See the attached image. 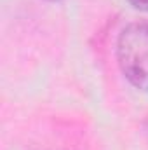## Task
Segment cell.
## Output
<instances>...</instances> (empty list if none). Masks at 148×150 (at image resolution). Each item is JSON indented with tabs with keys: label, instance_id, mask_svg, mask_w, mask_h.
Returning <instances> with one entry per match:
<instances>
[{
	"label": "cell",
	"instance_id": "1",
	"mask_svg": "<svg viewBox=\"0 0 148 150\" xmlns=\"http://www.w3.org/2000/svg\"><path fill=\"white\" fill-rule=\"evenodd\" d=\"M117 59L125 79L134 87L148 91V21L132 23L122 30Z\"/></svg>",
	"mask_w": 148,
	"mask_h": 150
},
{
	"label": "cell",
	"instance_id": "2",
	"mask_svg": "<svg viewBox=\"0 0 148 150\" xmlns=\"http://www.w3.org/2000/svg\"><path fill=\"white\" fill-rule=\"evenodd\" d=\"M129 4L138 9V11H143V12H148V0H129Z\"/></svg>",
	"mask_w": 148,
	"mask_h": 150
},
{
	"label": "cell",
	"instance_id": "3",
	"mask_svg": "<svg viewBox=\"0 0 148 150\" xmlns=\"http://www.w3.org/2000/svg\"><path fill=\"white\" fill-rule=\"evenodd\" d=\"M51 2H58V0H51Z\"/></svg>",
	"mask_w": 148,
	"mask_h": 150
}]
</instances>
